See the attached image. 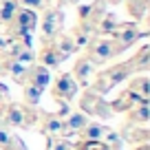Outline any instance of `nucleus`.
Instances as JSON below:
<instances>
[{
  "label": "nucleus",
  "mask_w": 150,
  "mask_h": 150,
  "mask_svg": "<svg viewBox=\"0 0 150 150\" xmlns=\"http://www.w3.org/2000/svg\"><path fill=\"white\" fill-rule=\"evenodd\" d=\"M132 71H135V69H132L130 60H128V62H122V64H117V66H112V69L104 71V73H97V80H95V84H93V93L104 95L106 91H110L115 84L128 80Z\"/></svg>",
  "instance_id": "f257e3e1"
},
{
  "label": "nucleus",
  "mask_w": 150,
  "mask_h": 150,
  "mask_svg": "<svg viewBox=\"0 0 150 150\" xmlns=\"http://www.w3.org/2000/svg\"><path fill=\"white\" fill-rule=\"evenodd\" d=\"M117 53H122V51L117 49V44H115L112 38H93V40L86 44V57H88L95 66L112 60Z\"/></svg>",
  "instance_id": "f03ea898"
},
{
  "label": "nucleus",
  "mask_w": 150,
  "mask_h": 150,
  "mask_svg": "<svg viewBox=\"0 0 150 150\" xmlns=\"http://www.w3.org/2000/svg\"><path fill=\"white\" fill-rule=\"evenodd\" d=\"M35 119V112L31 108H24L20 104H5L2 108V122L7 126H18V128H29Z\"/></svg>",
  "instance_id": "7ed1b4c3"
},
{
  "label": "nucleus",
  "mask_w": 150,
  "mask_h": 150,
  "mask_svg": "<svg viewBox=\"0 0 150 150\" xmlns=\"http://www.w3.org/2000/svg\"><path fill=\"white\" fill-rule=\"evenodd\" d=\"M110 35H112V40H115V44H117L119 51H126L128 47H132V44H135L139 38H144L146 33L139 31L137 22H119L117 29H115Z\"/></svg>",
  "instance_id": "20e7f679"
},
{
  "label": "nucleus",
  "mask_w": 150,
  "mask_h": 150,
  "mask_svg": "<svg viewBox=\"0 0 150 150\" xmlns=\"http://www.w3.org/2000/svg\"><path fill=\"white\" fill-rule=\"evenodd\" d=\"M35 24H38V18H35V11H31V9H24V7H20L18 9V13L13 16V20H11L7 27H9V31H11V35L9 38H18L20 33H31L33 29H35Z\"/></svg>",
  "instance_id": "39448f33"
},
{
  "label": "nucleus",
  "mask_w": 150,
  "mask_h": 150,
  "mask_svg": "<svg viewBox=\"0 0 150 150\" xmlns=\"http://www.w3.org/2000/svg\"><path fill=\"white\" fill-rule=\"evenodd\" d=\"M80 104H82V108H84L82 112H86V115H97V117H102V119H108L112 115L110 106L102 99V95L93 93V91H86Z\"/></svg>",
  "instance_id": "423d86ee"
},
{
  "label": "nucleus",
  "mask_w": 150,
  "mask_h": 150,
  "mask_svg": "<svg viewBox=\"0 0 150 150\" xmlns=\"http://www.w3.org/2000/svg\"><path fill=\"white\" fill-rule=\"evenodd\" d=\"M62 24H64V16L60 9L49 7L44 9V20H42V42L53 40L57 33H62Z\"/></svg>",
  "instance_id": "0eeeda50"
},
{
  "label": "nucleus",
  "mask_w": 150,
  "mask_h": 150,
  "mask_svg": "<svg viewBox=\"0 0 150 150\" xmlns=\"http://www.w3.org/2000/svg\"><path fill=\"white\" fill-rule=\"evenodd\" d=\"M75 93H77V82L73 80V75L62 73L53 84V97L57 102H69V99L75 97Z\"/></svg>",
  "instance_id": "6e6552de"
},
{
  "label": "nucleus",
  "mask_w": 150,
  "mask_h": 150,
  "mask_svg": "<svg viewBox=\"0 0 150 150\" xmlns=\"http://www.w3.org/2000/svg\"><path fill=\"white\" fill-rule=\"evenodd\" d=\"M42 132L47 137H51V139H57V137L69 135L64 119L57 117V115H44V117H42Z\"/></svg>",
  "instance_id": "1a4fd4ad"
},
{
  "label": "nucleus",
  "mask_w": 150,
  "mask_h": 150,
  "mask_svg": "<svg viewBox=\"0 0 150 150\" xmlns=\"http://www.w3.org/2000/svg\"><path fill=\"white\" fill-rule=\"evenodd\" d=\"M95 69H97V66H95L86 55H82L80 60L75 62V69H73V75H75V77H73V80L77 82L80 86H88V82H91V77H93Z\"/></svg>",
  "instance_id": "9d476101"
},
{
  "label": "nucleus",
  "mask_w": 150,
  "mask_h": 150,
  "mask_svg": "<svg viewBox=\"0 0 150 150\" xmlns=\"http://www.w3.org/2000/svg\"><path fill=\"white\" fill-rule=\"evenodd\" d=\"M27 82L33 86H38L40 91H44L49 86V82H51V73H49L47 66L42 64H31L27 71Z\"/></svg>",
  "instance_id": "9b49d317"
},
{
  "label": "nucleus",
  "mask_w": 150,
  "mask_h": 150,
  "mask_svg": "<svg viewBox=\"0 0 150 150\" xmlns=\"http://www.w3.org/2000/svg\"><path fill=\"white\" fill-rule=\"evenodd\" d=\"M0 71H5L7 75H11V80H13V82L24 84V82H27V71H29V66L20 64V62L11 60V57H5V60H0Z\"/></svg>",
  "instance_id": "f8f14e48"
},
{
  "label": "nucleus",
  "mask_w": 150,
  "mask_h": 150,
  "mask_svg": "<svg viewBox=\"0 0 150 150\" xmlns=\"http://www.w3.org/2000/svg\"><path fill=\"white\" fill-rule=\"evenodd\" d=\"M5 57H11V60L20 62V64H24V66H31L33 62H35V53H33V49L22 47V44H20V42H16V40H13V44H11V47L7 49Z\"/></svg>",
  "instance_id": "ddd939ff"
},
{
  "label": "nucleus",
  "mask_w": 150,
  "mask_h": 150,
  "mask_svg": "<svg viewBox=\"0 0 150 150\" xmlns=\"http://www.w3.org/2000/svg\"><path fill=\"white\" fill-rule=\"evenodd\" d=\"M62 62H64V57H62L60 53L55 51V47H53L51 42H42L40 64H42V66H47V69H55V66H60Z\"/></svg>",
  "instance_id": "4468645a"
},
{
  "label": "nucleus",
  "mask_w": 150,
  "mask_h": 150,
  "mask_svg": "<svg viewBox=\"0 0 150 150\" xmlns=\"http://www.w3.org/2000/svg\"><path fill=\"white\" fill-rule=\"evenodd\" d=\"M64 124H66V130H69V135H71V132H82L86 128V124H91V122H88V115H86V112L75 110V112H69V115H66Z\"/></svg>",
  "instance_id": "2eb2a0df"
},
{
  "label": "nucleus",
  "mask_w": 150,
  "mask_h": 150,
  "mask_svg": "<svg viewBox=\"0 0 150 150\" xmlns=\"http://www.w3.org/2000/svg\"><path fill=\"white\" fill-rule=\"evenodd\" d=\"M135 104H146V102H141V99L137 97L135 93H130V91L126 88L117 99H115V102L110 104V110H117V112H122V110H130Z\"/></svg>",
  "instance_id": "dca6fc26"
},
{
  "label": "nucleus",
  "mask_w": 150,
  "mask_h": 150,
  "mask_svg": "<svg viewBox=\"0 0 150 150\" xmlns=\"http://www.w3.org/2000/svg\"><path fill=\"white\" fill-rule=\"evenodd\" d=\"M128 91H130V93H135L141 102H148V99H150V80L146 77V75L135 77V80L130 82V86H128Z\"/></svg>",
  "instance_id": "f3484780"
},
{
  "label": "nucleus",
  "mask_w": 150,
  "mask_h": 150,
  "mask_svg": "<svg viewBox=\"0 0 150 150\" xmlns=\"http://www.w3.org/2000/svg\"><path fill=\"white\" fill-rule=\"evenodd\" d=\"M20 5L16 0H2L0 2V24H9L13 20V16L18 13Z\"/></svg>",
  "instance_id": "a211bd4d"
},
{
  "label": "nucleus",
  "mask_w": 150,
  "mask_h": 150,
  "mask_svg": "<svg viewBox=\"0 0 150 150\" xmlns=\"http://www.w3.org/2000/svg\"><path fill=\"white\" fill-rule=\"evenodd\" d=\"M108 128H104L102 124H86V128L82 130L84 141H102V137L106 135Z\"/></svg>",
  "instance_id": "6ab92c4d"
},
{
  "label": "nucleus",
  "mask_w": 150,
  "mask_h": 150,
  "mask_svg": "<svg viewBox=\"0 0 150 150\" xmlns=\"http://www.w3.org/2000/svg\"><path fill=\"white\" fill-rule=\"evenodd\" d=\"M128 117L132 119V122H139V124H146L150 119V106L148 102L146 104H137V106L130 108V112H128Z\"/></svg>",
  "instance_id": "aec40b11"
},
{
  "label": "nucleus",
  "mask_w": 150,
  "mask_h": 150,
  "mask_svg": "<svg viewBox=\"0 0 150 150\" xmlns=\"http://www.w3.org/2000/svg\"><path fill=\"white\" fill-rule=\"evenodd\" d=\"M130 64H132L135 71H146V69H148V66H150V47L141 49V51L130 60Z\"/></svg>",
  "instance_id": "412c9836"
},
{
  "label": "nucleus",
  "mask_w": 150,
  "mask_h": 150,
  "mask_svg": "<svg viewBox=\"0 0 150 150\" xmlns=\"http://www.w3.org/2000/svg\"><path fill=\"white\" fill-rule=\"evenodd\" d=\"M42 93H44V91H40L38 86L24 82V102H27L29 106H38V104H40V97H42Z\"/></svg>",
  "instance_id": "4be33fe9"
},
{
  "label": "nucleus",
  "mask_w": 150,
  "mask_h": 150,
  "mask_svg": "<svg viewBox=\"0 0 150 150\" xmlns=\"http://www.w3.org/2000/svg\"><path fill=\"white\" fill-rule=\"evenodd\" d=\"M117 18H115V13H104V18L99 20L97 24V33H112L115 29H117Z\"/></svg>",
  "instance_id": "5701e85b"
},
{
  "label": "nucleus",
  "mask_w": 150,
  "mask_h": 150,
  "mask_svg": "<svg viewBox=\"0 0 150 150\" xmlns=\"http://www.w3.org/2000/svg\"><path fill=\"white\" fill-rule=\"evenodd\" d=\"M128 11L137 20H141L146 16V11H148V0H128Z\"/></svg>",
  "instance_id": "b1692460"
},
{
  "label": "nucleus",
  "mask_w": 150,
  "mask_h": 150,
  "mask_svg": "<svg viewBox=\"0 0 150 150\" xmlns=\"http://www.w3.org/2000/svg\"><path fill=\"white\" fill-rule=\"evenodd\" d=\"M18 5H22L24 9H47V5H49V0H16Z\"/></svg>",
  "instance_id": "393cba45"
},
{
  "label": "nucleus",
  "mask_w": 150,
  "mask_h": 150,
  "mask_svg": "<svg viewBox=\"0 0 150 150\" xmlns=\"http://www.w3.org/2000/svg\"><path fill=\"white\" fill-rule=\"evenodd\" d=\"M77 150H110L104 141H84V144H77Z\"/></svg>",
  "instance_id": "a878e982"
},
{
  "label": "nucleus",
  "mask_w": 150,
  "mask_h": 150,
  "mask_svg": "<svg viewBox=\"0 0 150 150\" xmlns=\"http://www.w3.org/2000/svg\"><path fill=\"white\" fill-rule=\"evenodd\" d=\"M49 150H73V144L66 139H51V144H49Z\"/></svg>",
  "instance_id": "bb28decb"
},
{
  "label": "nucleus",
  "mask_w": 150,
  "mask_h": 150,
  "mask_svg": "<svg viewBox=\"0 0 150 150\" xmlns=\"http://www.w3.org/2000/svg\"><path fill=\"white\" fill-rule=\"evenodd\" d=\"M11 141H13V135L9 132V128H5V126H0V148H9L11 146Z\"/></svg>",
  "instance_id": "cd10ccee"
},
{
  "label": "nucleus",
  "mask_w": 150,
  "mask_h": 150,
  "mask_svg": "<svg viewBox=\"0 0 150 150\" xmlns=\"http://www.w3.org/2000/svg\"><path fill=\"white\" fill-rule=\"evenodd\" d=\"M7 97H9V91H7L2 84H0V104H5V102H7Z\"/></svg>",
  "instance_id": "c85d7f7f"
},
{
  "label": "nucleus",
  "mask_w": 150,
  "mask_h": 150,
  "mask_svg": "<svg viewBox=\"0 0 150 150\" xmlns=\"http://www.w3.org/2000/svg\"><path fill=\"white\" fill-rule=\"evenodd\" d=\"M137 150H150V146H148V144H141V146H139Z\"/></svg>",
  "instance_id": "c756f323"
},
{
  "label": "nucleus",
  "mask_w": 150,
  "mask_h": 150,
  "mask_svg": "<svg viewBox=\"0 0 150 150\" xmlns=\"http://www.w3.org/2000/svg\"><path fill=\"white\" fill-rule=\"evenodd\" d=\"M62 5H66V2H77V0H60Z\"/></svg>",
  "instance_id": "7c9ffc66"
},
{
  "label": "nucleus",
  "mask_w": 150,
  "mask_h": 150,
  "mask_svg": "<svg viewBox=\"0 0 150 150\" xmlns=\"http://www.w3.org/2000/svg\"><path fill=\"white\" fill-rule=\"evenodd\" d=\"M104 2H115V5H117V2H122V0H104Z\"/></svg>",
  "instance_id": "2f4dec72"
},
{
  "label": "nucleus",
  "mask_w": 150,
  "mask_h": 150,
  "mask_svg": "<svg viewBox=\"0 0 150 150\" xmlns=\"http://www.w3.org/2000/svg\"><path fill=\"white\" fill-rule=\"evenodd\" d=\"M7 150H11V148H7Z\"/></svg>",
  "instance_id": "473e14b6"
},
{
  "label": "nucleus",
  "mask_w": 150,
  "mask_h": 150,
  "mask_svg": "<svg viewBox=\"0 0 150 150\" xmlns=\"http://www.w3.org/2000/svg\"><path fill=\"white\" fill-rule=\"evenodd\" d=\"M0 60H2V57H0Z\"/></svg>",
  "instance_id": "72a5a7b5"
}]
</instances>
